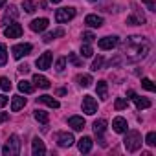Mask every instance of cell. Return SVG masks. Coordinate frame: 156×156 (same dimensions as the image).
<instances>
[{
    "instance_id": "21",
    "label": "cell",
    "mask_w": 156,
    "mask_h": 156,
    "mask_svg": "<svg viewBox=\"0 0 156 156\" xmlns=\"http://www.w3.org/2000/svg\"><path fill=\"white\" fill-rule=\"evenodd\" d=\"M33 83H35V87H39V88H50V81L46 79L44 75H39V73H35L33 75Z\"/></svg>"
},
{
    "instance_id": "10",
    "label": "cell",
    "mask_w": 156,
    "mask_h": 156,
    "mask_svg": "<svg viewBox=\"0 0 156 156\" xmlns=\"http://www.w3.org/2000/svg\"><path fill=\"white\" fill-rule=\"evenodd\" d=\"M105 130H107V121H105V119H98V121H94V132H96V136L99 138V143H101L103 147L107 145V143H105V140L101 138Z\"/></svg>"
},
{
    "instance_id": "46",
    "label": "cell",
    "mask_w": 156,
    "mask_h": 156,
    "mask_svg": "<svg viewBox=\"0 0 156 156\" xmlns=\"http://www.w3.org/2000/svg\"><path fill=\"white\" fill-rule=\"evenodd\" d=\"M90 2H98V0H90Z\"/></svg>"
},
{
    "instance_id": "30",
    "label": "cell",
    "mask_w": 156,
    "mask_h": 156,
    "mask_svg": "<svg viewBox=\"0 0 156 156\" xmlns=\"http://www.w3.org/2000/svg\"><path fill=\"white\" fill-rule=\"evenodd\" d=\"M35 8H37V4L31 2V0H24V2H22V9H24L26 13H33Z\"/></svg>"
},
{
    "instance_id": "29",
    "label": "cell",
    "mask_w": 156,
    "mask_h": 156,
    "mask_svg": "<svg viewBox=\"0 0 156 156\" xmlns=\"http://www.w3.org/2000/svg\"><path fill=\"white\" fill-rule=\"evenodd\" d=\"M35 119L41 121L42 125H46L50 118H48V112H44V110H35Z\"/></svg>"
},
{
    "instance_id": "8",
    "label": "cell",
    "mask_w": 156,
    "mask_h": 156,
    "mask_svg": "<svg viewBox=\"0 0 156 156\" xmlns=\"http://www.w3.org/2000/svg\"><path fill=\"white\" fill-rule=\"evenodd\" d=\"M13 57L15 59H22L24 55H28L30 51H31V44H28V42H24V44H17V46H13Z\"/></svg>"
},
{
    "instance_id": "26",
    "label": "cell",
    "mask_w": 156,
    "mask_h": 156,
    "mask_svg": "<svg viewBox=\"0 0 156 156\" xmlns=\"http://www.w3.org/2000/svg\"><path fill=\"white\" fill-rule=\"evenodd\" d=\"M19 90H20V92H24V94H31V92H33V85H31L30 81L22 79V81L19 83Z\"/></svg>"
},
{
    "instance_id": "18",
    "label": "cell",
    "mask_w": 156,
    "mask_h": 156,
    "mask_svg": "<svg viewBox=\"0 0 156 156\" xmlns=\"http://www.w3.org/2000/svg\"><path fill=\"white\" fill-rule=\"evenodd\" d=\"M85 24L90 26V28H101V26H103V19L98 17V15H87Z\"/></svg>"
},
{
    "instance_id": "27",
    "label": "cell",
    "mask_w": 156,
    "mask_h": 156,
    "mask_svg": "<svg viewBox=\"0 0 156 156\" xmlns=\"http://www.w3.org/2000/svg\"><path fill=\"white\" fill-rule=\"evenodd\" d=\"M6 62H8V48L6 44L0 42V66H4Z\"/></svg>"
},
{
    "instance_id": "16",
    "label": "cell",
    "mask_w": 156,
    "mask_h": 156,
    "mask_svg": "<svg viewBox=\"0 0 156 156\" xmlns=\"http://www.w3.org/2000/svg\"><path fill=\"white\" fill-rule=\"evenodd\" d=\"M57 143H59L61 147H70V145L73 143V136H72L70 132H61V134L57 136Z\"/></svg>"
},
{
    "instance_id": "44",
    "label": "cell",
    "mask_w": 156,
    "mask_h": 156,
    "mask_svg": "<svg viewBox=\"0 0 156 156\" xmlns=\"http://www.w3.org/2000/svg\"><path fill=\"white\" fill-rule=\"evenodd\" d=\"M4 4H6V0H0V8H2Z\"/></svg>"
},
{
    "instance_id": "19",
    "label": "cell",
    "mask_w": 156,
    "mask_h": 156,
    "mask_svg": "<svg viewBox=\"0 0 156 156\" xmlns=\"http://www.w3.org/2000/svg\"><path fill=\"white\" fill-rule=\"evenodd\" d=\"M37 103H44V105H48L51 108H59L61 107V103L55 98H51V96H41V98H37Z\"/></svg>"
},
{
    "instance_id": "13",
    "label": "cell",
    "mask_w": 156,
    "mask_h": 156,
    "mask_svg": "<svg viewBox=\"0 0 156 156\" xmlns=\"http://www.w3.org/2000/svg\"><path fill=\"white\" fill-rule=\"evenodd\" d=\"M31 151H33V154H35V156H42V154L46 152L44 141H42L41 138H33V141H31Z\"/></svg>"
},
{
    "instance_id": "6",
    "label": "cell",
    "mask_w": 156,
    "mask_h": 156,
    "mask_svg": "<svg viewBox=\"0 0 156 156\" xmlns=\"http://www.w3.org/2000/svg\"><path fill=\"white\" fill-rule=\"evenodd\" d=\"M4 35L8 37V39H19L20 35H22V26L20 24H8V28L4 30Z\"/></svg>"
},
{
    "instance_id": "7",
    "label": "cell",
    "mask_w": 156,
    "mask_h": 156,
    "mask_svg": "<svg viewBox=\"0 0 156 156\" xmlns=\"http://www.w3.org/2000/svg\"><path fill=\"white\" fill-rule=\"evenodd\" d=\"M127 96H129V98H130V99L134 101V105H136V107H138L140 110H141V108H149V107H151V101H149L147 98L136 96V94H134L132 90H129V92H127Z\"/></svg>"
},
{
    "instance_id": "11",
    "label": "cell",
    "mask_w": 156,
    "mask_h": 156,
    "mask_svg": "<svg viewBox=\"0 0 156 156\" xmlns=\"http://www.w3.org/2000/svg\"><path fill=\"white\" fill-rule=\"evenodd\" d=\"M112 127H114V132H118V134H123V132H127V119L125 118H121V116H118V118H114V121H112Z\"/></svg>"
},
{
    "instance_id": "24",
    "label": "cell",
    "mask_w": 156,
    "mask_h": 156,
    "mask_svg": "<svg viewBox=\"0 0 156 156\" xmlns=\"http://www.w3.org/2000/svg\"><path fill=\"white\" fill-rule=\"evenodd\" d=\"M96 90H98V94H99V98H101V99H107L108 87H107V83H105V81H98V87H96Z\"/></svg>"
},
{
    "instance_id": "38",
    "label": "cell",
    "mask_w": 156,
    "mask_h": 156,
    "mask_svg": "<svg viewBox=\"0 0 156 156\" xmlns=\"http://www.w3.org/2000/svg\"><path fill=\"white\" fill-rule=\"evenodd\" d=\"M64 64H66V59L61 57V59L57 61V64H55V70H57V72H62V70H64Z\"/></svg>"
},
{
    "instance_id": "41",
    "label": "cell",
    "mask_w": 156,
    "mask_h": 156,
    "mask_svg": "<svg viewBox=\"0 0 156 156\" xmlns=\"http://www.w3.org/2000/svg\"><path fill=\"white\" fill-rule=\"evenodd\" d=\"M9 119V114L8 112H0V123H4V121H8Z\"/></svg>"
},
{
    "instance_id": "25",
    "label": "cell",
    "mask_w": 156,
    "mask_h": 156,
    "mask_svg": "<svg viewBox=\"0 0 156 156\" xmlns=\"http://www.w3.org/2000/svg\"><path fill=\"white\" fill-rule=\"evenodd\" d=\"M62 35H64V30H55V31H50V33H46L42 41H44V42H51L55 37H62Z\"/></svg>"
},
{
    "instance_id": "15",
    "label": "cell",
    "mask_w": 156,
    "mask_h": 156,
    "mask_svg": "<svg viewBox=\"0 0 156 156\" xmlns=\"http://www.w3.org/2000/svg\"><path fill=\"white\" fill-rule=\"evenodd\" d=\"M68 125L73 130H83L85 129V119L81 116H72V118H68Z\"/></svg>"
},
{
    "instance_id": "28",
    "label": "cell",
    "mask_w": 156,
    "mask_h": 156,
    "mask_svg": "<svg viewBox=\"0 0 156 156\" xmlns=\"http://www.w3.org/2000/svg\"><path fill=\"white\" fill-rule=\"evenodd\" d=\"M145 22V17L143 15H134V17H129L127 19V24H132V26H138V24H143Z\"/></svg>"
},
{
    "instance_id": "5",
    "label": "cell",
    "mask_w": 156,
    "mask_h": 156,
    "mask_svg": "<svg viewBox=\"0 0 156 156\" xmlns=\"http://www.w3.org/2000/svg\"><path fill=\"white\" fill-rule=\"evenodd\" d=\"M83 112H87L88 116H92V114L98 112V101L92 96H85L83 98Z\"/></svg>"
},
{
    "instance_id": "17",
    "label": "cell",
    "mask_w": 156,
    "mask_h": 156,
    "mask_svg": "<svg viewBox=\"0 0 156 156\" xmlns=\"http://www.w3.org/2000/svg\"><path fill=\"white\" fill-rule=\"evenodd\" d=\"M17 17H19V9H17L15 6H9V8L6 9V15H4V20H2V22L8 26V24H9L11 20H15Z\"/></svg>"
},
{
    "instance_id": "39",
    "label": "cell",
    "mask_w": 156,
    "mask_h": 156,
    "mask_svg": "<svg viewBox=\"0 0 156 156\" xmlns=\"http://www.w3.org/2000/svg\"><path fill=\"white\" fill-rule=\"evenodd\" d=\"M141 2L149 8V11H156V4H154V0H141Z\"/></svg>"
},
{
    "instance_id": "45",
    "label": "cell",
    "mask_w": 156,
    "mask_h": 156,
    "mask_svg": "<svg viewBox=\"0 0 156 156\" xmlns=\"http://www.w3.org/2000/svg\"><path fill=\"white\" fill-rule=\"evenodd\" d=\"M51 2H53V4H57V2H61V0H51Z\"/></svg>"
},
{
    "instance_id": "12",
    "label": "cell",
    "mask_w": 156,
    "mask_h": 156,
    "mask_svg": "<svg viewBox=\"0 0 156 156\" xmlns=\"http://www.w3.org/2000/svg\"><path fill=\"white\" fill-rule=\"evenodd\" d=\"M116 44H118V37H103V39H99V42H98V46H99L101 50H112Z\"/></svg>"
},
{
    "instance_id": "1",
    "label": "cell",
    "mask_w": 156,
    "mask_h": 156,
    "mask_svg": "<svg viewBox=\"0 0 156 156\" xmlns=\"http://www.w3.org/2000/svg\"><path fill=\"white\" fill-rule=\"evenodd\" d=\"M151 50V44L147 41H143V37H130L125 44V51L130 55V61H138L143 59Z\"/></svg>"
},
{
    "instance_id": "37",
    "label": "cell",
    "mask_w": 156,
    "mask_h": 156,
    "mask_svg": "<svg viewBox=\"0 0 156 156\" xmlns=\"http://www.w3.org/2000/svg\"><path fill=\"white\" fill-rule=\"evenodd\" d=\"M101 64H103V57L99 55V57H98V59H96V61L92 62V70H94V72H98V70L101 68Z\"/></svg>"
},
{
    "instance_id": "31",
    "label": "cell",
    "mask_w": 156,
    "mask_h": 156,
    "mask_svg": "<svg viewBox=\"0 0 156 156\" xmlns=\"http://www.w3.org/2000/svg\"><path fill=\"white\" fill-rule=\"evenodd\" d=\"M0 88H2L4 92H9L11 90V81L8 79V77H0Z\"/></svg>"
},
{
    "instance_id": "2",
    "label": "cell",
    "mask_w": 156,
    "mask_h": 156,
    "mask_svg": "<svg viewBox=\"0 0 156 156\" xmlns=\"http://www.w3.org/2000/svg\"><path fill=\"white\" fill-rule=\"evenodd\" d=\"M123 143H125V149L129 152H134V151H138L141 147V134L138 130H130V132H127Z\"/></svg>"
},
{
    "instance_id": "9",
    "label": "cell",
    "mask_w": 156,
    "mask_h": 156,
    "mask_svg": "<svg viewBox=\"0 0 156 156\" xmlns=\"http://www.w3.org/2000/svg\"><path fill=\"white\" fill-rule=\"evenodd\" d=\"M51 51H44L37 61H35V64H37V68L39 70H48L50 68V64H51Z\"/></svg>"
},
{
    "instance_id": "14",
    "label": "cell",
    "mask_w": 156,
    "mask_h": 156,
    "mask_svg": "<svg viewBox=\"0 0 156 156\" xmlns=\"http://www.w3.org/2000/svg\"><path fill=\"white\" fill-rule=\"evenodd\" d=\"M48 19H35L31 24H30V28H31V31H35V33H39V31H44L46 28H48Z\"/></svg>"
},
{
    "instance_id": "35",
    "label": "cell",
    "mask_w": 156,
    "mask_h": 156,
    "mask_svg": "<svg viewBox=\"0 0 156 156\" xmlns=\"http://www.w3.org/2000/svg\"><path fill=\"white\" fill-rule=\"evenodd\" d=\"M114 107H116V110H123V108H127V101L123 98H118L116 103H114Z\"/></svg>"
},
{
    "instance_id": "23",
    "label": "cell",
    "mask_w": 156,
    "mask_h": 156,
    "mask_svg": "<svg viewBox=\"0 0 156 156\" xmlns=\"http://www.w3.org/2000/svg\"><path fill=\"white\" fill-rule=\"evenodd\" d=\"M75 81L79 83L81 87H85V88H87V87H90V85H92V77H90L88 73H81V75H77V77H75Z\"/></svg>"
},
{
    "instance_id": "34",
    "label": "cell",
    "mask_w": 156,
    "mask_h": 156,
    "mask_svg": "<svg viewBox=\"0 0 156 156\" xmlns=\"http://www.w3.org/2000/svg\"><path fill=\"white\" fill-rule=\"evenodd\" d=\"M68 61H70L73 66H81V64H83V61H81L79 57H77L75 53H68Z\"/></svg>"
},
{
    "instance_id": "32",
    "label": "cell",
    "mask_w": 156,
    "mask_h": 156,
    "mask_svg": "<svg viewBox=\"0 0 156 156\" xmlns=\"http://www.w3.org/2000/svg\"><path fill=\"white\" fill-rule=\"evenodd\" d=\"M81 55H83V57H92V55H94V51H92V46H90L88 42L81 46Z\"/></svg>"
},
{
    "instance_id": "33",
    "label": "cell",
    "mask_w": 156,
    "mask_h": 156,
    "mask_svg": "<svg viewBox=\"0 0 156 156\" xmlns=\"http://www.w3.org/2000/svg\"><path fill=\"white\" fill-rule=\"evenodd\" d=\"M141 87L145 90H149V92H154V85H152V81L149 79V77H143V79H141Z\"/></svg>"
},
{
    "instance_id": "4",
    "label": "cell",
    "mask_w": 156,
    "mask_h": 156,
    "mask_svg": "<svg viewBox=\"0 0 156 156\" xmlns=\"http://www.w3.org/2000/svg\"><path fill=\"white\" fill-rule=\"evenodd\" d=\"M73 17H75V8H61V9H57V13H55V20H57L59 24H64V22L72 20Z\"/></svg>"
},
{
    "instance_id": "3",
    "label": "cell",
    "mask_w": 156,
    "mask_h": 156,
    "mask_svg": "<svg viewBox=\"0 0 156 156\" xmlns=\"http://www.w3.org/2000/svg\"><path fill=\"white\" fill-rule=\"evenodd\" d=\"M20 138L17 136V134H13V136H9V140L6 141V145L2 147V154L4 156H17L19 152H20Z\"/></svg>"
},
{
    "instance_id": "20",
    "label": "cell",
    "mask_w": 156,
    "mask_h": 156,
    "mask_svg": "<svg viewBox=\"0 0 156 156\" xmlns=\"http://www.w3.org/2000/svg\"><path fill=\"white\" fill-rule=\"evenodd\" d=\"M92 145H94V141H92V138H88V136H85V138L79 140V151H81V152H90V151H92Z\"/></svg>"
},
{
    "instance_id": "42",
    "label": "cell",
    "mask_w": 156,
    "mask_h": 156,
    "mask_svg": "<svg viewBox=\"0 0 156 156\" xmlns=\"http://www.w3.org/2000/svg\"><path fill=\"white\" fill-rule=\"evenodd\" d=\"M6 105H8V98L6 96H0V108L6 107Z\"/></svg>"
},
{
    "instance_id": "40",
    "label": "cell",
    "mask_w": 156,
    "mask_h": 156,
    "mask_svg": "<svg viewBox=\"0 0 156 156\" xmlns=\"http://www.w3.org/2000/svg\"><path fill=\"white\" fill-rule=\"evenodd\" d=\"M94 39H96V37H94V33H90V31L83 33V41H85V42H88V44H90V42H94Z\"/></svg>"
},
{
    "instance_id": "36",
    "label": "cell",
    "mask_w": 156,
    "mask_h": 156,
    "mask_svg": "<svg viewBox=\"0 0 156 156\" xmlns=\"http://www.w3.org/2000/svg\"><path fill=\"white\" fill-rule=\"evenodd\" d=\"M145 143H147V145H151V147H152V145H156V132H149V134H147V138H145Z\"/></svg>"
},
{
    "instance_id": "22",
    "label": "cell",
    "mask_w": 156,
    "mask_h": 156,
    "mask_svg": "<svg viewBox=\"0 0 156 156\" xmlns=\"http://www.w3.org/2000/svg\"><path fill=\"white\" fill-rule=\"evenodd\" d=\"M24 105H26V98H22V96H15L13 101H11V110H13V112H19Z\"/></svg>"
},
{
    "instance_id": "43",
    "label": "cell",
    "mask_w": 156,
    "mask_h": 156,
    "mask_svg": "<svg viewBox=\"0 0 156 156\" xmlns=\"http://www.w3.org/2000/svg\"><path fill=\"white\" fill-rule=\"evenodd\" d=\"M19 70H20V73H28V72H30V66L24 64V66H19Z\"/></svg>"
}]
</instances>
